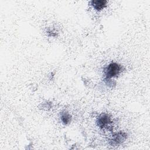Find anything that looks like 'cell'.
Wrapping results in <instances>:
<instances>
[{
    "instance_id": "1",
    "label": "cell",
    "mask_w": 150,
    "mask_h": 150,
    "mask_svg": "<svg viewBox=\"0 0 150 150\" xmlns=\"http://www.w3.org/2000/svg\"><path fill=\"white\" fill-rule=\"evenodd\" d=\"M121 71V66L116 63H110L105 69L104 74L105 76V79H110L112 77L118 76Z\"/></svg>"
},
{
    "instance_id": "2",
    "label": "cell",
    "mask_w": 150,
    "mask_h": 150,
    "mask_svg": "<svg viewBox=\"0 0 150 150\" xmlns=\"http://www.w3.org/2000/svg\"><path fill=\"white\" fill-rule=\"evenodd\" d=\"M111 122V118L107 114H101L97 120V124L100 128L107 127Z\"/></svg>"
},
{
    "instance_id": "3",
    "label": "cell",
    "mask_w": 150,
    "mask_h": 150,
    "mask_svg": "<svg viewBox=\"0 0 150 150\" xmlns=\"http://www.w3.org/2000/svg\"><path fill=\"white\" fill-rule=\"evenodd\" d=\"M127 138V134L124 132H118L115 135H114L112 139L111 140L112 141V145H117L119 144L126 139Z\"/></svg>"
},
{
    "instance_id": "4",
    "label": "cell",
    "mask_w": 150,
    "mask_h": 150,
    "mask_svg": "<svg viewBox=\"0 0 150 150\" xmlns=\"http://www.w3.org/2000/svg\"><path fill=\"white\" fill-rule=\"evenodd\" d=\"M107 3V1L104 0H97L91 1V4L94 7V8L98 11L101 10L102 9L105 8L106 6Z\"/></svg>"
},
{
    "instance_id": "5",
    "label": "cell",
    "mask_w": 150,
    "mask_h": 150,
    "mask_svg": "<svg viewBox=\"0 0 150 150\" xmlns=\"http://www.w3.org/2000/svg\"><path fill=\"white\" fill-rule=\"evenodd\" d=\"M61 120H62V121L63 124L67 125L71 121V116L67 112H63L62 114V115H61Z\"/></svg>"
}]
</instances>
